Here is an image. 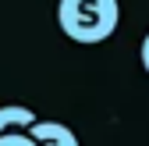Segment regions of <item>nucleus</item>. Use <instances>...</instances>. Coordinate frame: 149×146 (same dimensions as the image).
Wrapping results in <instances>:
<instances>
[{"mask_svg": "<svg viewBox=\"0 0 149 146\" xmlns=\"http://www.w3.org/2000/svg\"><path fill=\"white\" fill-rule=\"evenodd\" d=\"M121 4L117 0H57V25L68 39L92 46L117 32Z\"/></svg>", "mask_w": 149, "mask_h": 146, "instance_id": "nucleus-1", "label": "nucleus"}, {"mask_svg": "<svg viewBox=\"0 0 149 146\" xmlns=\"http://www.w3.org/2000/svg\"><path fill=\"white\" fill-rule=\"evenodd\" d=\"M29 135L36 139V146H82L78 135H74L64 121H43V118H36L29 125Z\"/></svg>", "mask_w": 149, "mask_h": 146, "instance_id": "nucleus-2", "label": "nucleus"}, {"mask_svg": "<svg viewBox=\"0 0 149 146\" xmlns=\"http://www.w3.org/2000/svg\"><path fill=\"white\" fill-rule=\"evenodd\" d=\"M0 146H36V139L29 132H4L0 135Z\"/></svg>", "mask_w": 149, "mask_h": 146, "instance_id": "nucleus-4", "label": "nucleus"}, {"mask_svg": "<svg viewBox=\"0 0 149 146\" xmlns=\"http://www.w3.org/2000/svg\"><path fill=\"white\" fill-rule=\"evenodd\" d=\"M139 57H142V68H146V75H149V32L142 36V46H139Z\"/></svg>", "mask_w": 149, "mask_h": 146, "instance_id": "nucleus-5", "label": "nucleus"}, {"mask_svg": "<svg viewBox=\"0 0 149 146\" xmlns=\"http://www.w3.org/2000/svg\"><path fill=\"white\" fill-rule=\"evenodd\" d=\"M32 121H36V111L25 103H4L0 107V135L4 132H29Z\"/></svg>", "mask_w": 149, "mask_h": 146, "instance_id": "nucleus-3", "label": "nucleus"}]
</instances>
